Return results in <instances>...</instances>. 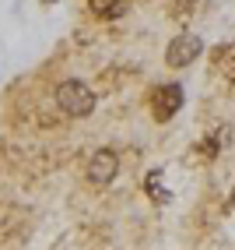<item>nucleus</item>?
Instances as JSON below:
<instances>
[{
	"instance_id": "obj_9",
	"label": "nucleus",
	"mask_w": 235,
	"mask_h": 250,
	"mask_svg": "<svg viewBox=\"0 0 235 250\" xmlns=\"http://www.w3.org/2000/svg\"><path fill=\"white\" fill-rule=\"evenodd\" d=\"M228 208H235V190H232V197H228Z\"/></svg>"
},
{
	"instance_id": "obj_6",
	"label": "nucleus",
	"mask_w": 235,
	"mask_h": 250,
	"mask_svg": "<svg viewBox=\"0 0 235 250\" xmlns=\"http://www.w3.org/2000/svg\"><path fill=\"white\" fill-rule=\"evenodd\" d=\"M144 190H147V197H151L155 205H165V201H169V190H165V183H162V169H151V173H147Z\"/></svg>"
},
{
	"instance_id": "obj_7",
	"label": "nucleus",
	"mask_w": 235,
	"mask_h": 250,
	"mask_svg": "<svg viewBox=\"0 0 235 250\" xmlns=\"http://www.w3.org/2000/svg\"><path fill=\"white\" fill-rule=\"evenodd\" d=\"M214 60H217V67H221V74L228 81H235V46H217Z\"/></svg>"
},
{
	"instance_id": "obj_2",
	"label": "nucleus",
	"mask_w": 235,
	"mask_h": 250,
	"mask_svg": "<svg viewBox=\"0 0 235 250\" xmlns=\"http://www.w3.org/2000/svg\"><path fill=\"white\" fill-rule=\"evenodd\" d=\"M116 173H120V155L112 152V148H98V152L91 155V162H88V183L91 187H106V183H112L116 180Z\"/></svg>"
},
{
	"instance_id": "obj_5",
	"label": "nucleus",
	"mask_w": 235,
	"mask_h": 250,
	"mask_svg": "<svg viewBox=\"0 0 235 250\" xmlns=\"http://www.w3.org/2000/svg\"><path fill=\"white\" fill-rule=\"evenodd\" d=\"M88 11L98 21H116L127 11V0H88Z\"/></svg>"
},
{
	"instance_id": "obj_1",
	"label": "nucleus",
	"mask_w": 235,
	"mask_h": 250,
	"mask_svg": "<svg viewBox=\"0 0 235 250\" xmlns=\"http://www.w3.org/2000/svg\"><path fill=\"white\" fill-rule=\"evenodd\" d=\"M56 109L71 120H85L95 109V92L85 85V81H63L56 88Z\"/></svg>"
},
{
	"instance_id": "obj_4",
	"label": "nucleus",
	"mask_w": 235,
	"mask_h": 250,
	"mask_svg": "<svg viewBox=\"0 0 235 250\" xmlns=\"http://www.w3.org/2000/svg\"><path fill=\"white\" fill-rule=\"evenodd\" d=\"M182 109V88L179 85H158L151 92V113H155V120H172V116Z\"/></svg>"
},
{
	"instance_id": "obj_3",
	"label": "nucleus",
	"mask_w": 235,
	"mask_h": 250,
	"mask_svg": "<svg viewBox=\"0 0 235 250\" xmlns=\"http://www.w3.org/2000/svg\"><path fill=\"white\" fill-rule=\"evenodd\" d=\"M200 49H204L200 36H190V32H182V36H176L169 46H165V63H169V67H186L190 60L200 57Z\"/></svg>"
},
{
	"instance_id": "obj_8",
	"label": "nucleus",
	"mask_w": 235,
	"mask_h": 250,
	"mask_svg": "<svg viewBox=\"0 0 235 250\" xmlns=\"http://www.w3.org/2000/svg\"><path fill=\"white\" fill-rule=\"evenodd\" d=\"M225 138H228V130H217V134H211V138L204 141V148H200V155H204V159H214V155L225 148Z\"/></svg>"
}]
</instances>
